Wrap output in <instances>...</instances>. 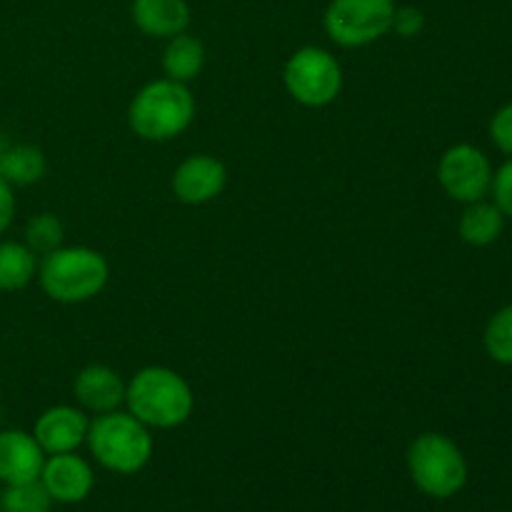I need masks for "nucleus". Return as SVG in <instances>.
Returning <instances> with one entry per match:
<instances>
[{"label": "nucleus", "mask_w": 512, "mask_h": 512, "mask_svg": "<svg viewBox=\"0 0 512 512\" xmlns=\"http://www.w3.org/2000/svg\"><path fill=\"white\" fill-rule=\"evenodd\" d=\"M38 273L35 253L25 243L3 240L0 243V293L25 288Z\"/></svg>", "instance_id": "obj_17"}, {"label": "nucleus", "mask_w": 512, "mask_h": 512, "mask_svg": "<svg viewBox=\"0 0 512 512\" xmlns=\"http://www.w3.org/2000/svg\"><path fill=\"white\" fill-rule=\"evenodd\" d=\"M438 180L445 193L458 203H478L490 193L493 168L485 153L475 145L460 143L443 153L438 163Z\"/></svg>", "instance_id": "obj_8"}, {"label": "nucleus", "mask_w": 512, "mask_h": 512, "mask_svg": "<svg viewBox=\"0 0 512 512\" xmlns=\"http://www.w3.org/2000/svg\"><path fill=\"white\" fill-rule=\"evenodd\" d=\"M493 198L495 205L503 210V215H510L512 218V158L505 165H500L498 173H493Z\"/></svg>", "instance_id": "obj_22"}, {"label": "nucleus", "mask_w": 512, "mask_h": 512, "mask_svg": "<svg viewBox=\"0 0 512 512\" xmlns=\"http://www.w3.org/2000/svg\"><path fill=\"white\" fill-rule=\"evenodd\" d=\"M40 483L48 490L53 503H83L93 493L95 473L88 460H83L80 455L60 453L45 460Z\"/></svg>", "instance_id": "obj_10"}, {"label": "nucleus", "mask_w": 512, "mask_h": 512, "mask_svg": "<svg viewBox=\"0 0 512 512\" xmlns=\"http://www.w3.org/2000/svg\"><path fill=\"white\" fill-rule=\"evenodd\" d=\"M425 28V15L423 10L415 8V5H403V8H395L393 18V30L403 38H415L420 35V30Z\"/></svg>", "instance_id": "obj_24"}, {"label": "nucleus", "mask_w": 512, "mask_h": 512, "mask_svg": "<svg viewBox=\"0 0 512 512\" xmlns=\"http://www.w3.org/2000/svg\"><path fill=\"white\" fill-rule=\"evenodd\" d=\"M195 120V98L178 80L160 78L143 85L128 108V123L138 138L163 143L183 135Z\"/></svg>", "instance_id": "obj_2"}, {"label": "nucleus", "mask_w": 512, "mask_h": 512, "mask_svg": "<svg viewBox=\"0 0 512 512\" xmlns=\"http://www.w3.org/2000/svg\"><path fill=\"white\" fill-rule=\"evenodd\" d=\"M45 465V453L23 430H0V483L20 485L40 480Z\"/></svg>", "instance_id": "obj_12"}, {"label": "nucleus", "mask_w": 512, "mask_h": 512, "mask_svg": "<svg viewBox=\"0 0 512 512\" xmlns=\"http://www.w3.org/2000/svg\"><path fill=\"white\" fill-rule=\"evenodd\" d=\"M503 225H505L503 210H500L495 203L478 200V203H468V208L463 210L458 223V233L468 245L485 248V245H493L495 240L500 238Z\"/></svg>", "instance_id": "obj_15"}, {"label": "nucleus", "mask_w": 512, "mask_h": 512, "mask_svg": "<svg viewBox=\"0 0 512 512\" xmlns=\"http://www.w3.org/2000/svg\"><path fill=\"white\" fill-rule=\"evenodd\" d=\"M108 278V260L103 258V253L85 245H73V248L60 245L53 253L43 255V263L38 265L40 288L50 300L65 305L93 300L95 295L103 293Z\"/></svg>", "instance_id": "obj_3"}, {"label": "nucleus", "mask_w": 512, "mask_h": 512, "mask_svg": "<svg viewBox=\"0 0 512 512\" xmlns=\"http://www.w3.org/2000/svg\"><path fill=\"white\" fill-rule=\"evenodd\" d=\"M15 218V193L13 185L0 175V235L10 228Z\"/></svg>", "instance_id": "obj_25"}, {"label": "nucleus", "mask_w": 512, "mask_h": 512, "mask_svg": "<svg viewBox=\"0 0 512 512\" xmlns=\"http://www.w3.org/2000/svg\"><path fill=\"white\" fill-rule=\"evenodd\" d=\"M485 350L500 365H512V305L498 310L485 328Z\"/></svg>", "instance_id": "obj_21"}, {"label": "nucleus", "mask_w": 512, "mask_h": 512, "mask_svg": "<svg viewBox=\"0 0 512 512\" xmlns=\"http://www.w3.org/2000/svg\"><path fill=\"white\" fill-rule=\"evenodd\" d=\"M73 393L78 403L90 413H110L125 403V383L118 370L108 365H88L75 375Z\"/></svg>", "instance_id": "obj_13"}, {"label": "nucleus", "mask_w": 512, "mask_h": 512, "mask_svg": "<svg viewBox=\"0 0 512 512\" xmlns=\"http://www.w3.org/2000/svg\"><path fill=\"white\" fill-rule=\"evenodd\" d=\"M283 80L293 100L305 108H325L343 88V70L328 50L305 45L295 50L283 70Z\"/></svg>", "instance_id": "obj_7"}, {"label": "nucleus", "mask_w": 512, "mask_h": 512, "mask_svg": "<svg viewBox=\"0 0 512 512\" xmlns=\"http://www.w3.org/2000/svg\"><path fill=\"white\" fill-rule=\"evenodd\" d=\"M88 428L90 420L83 410L70 408V405H55L35 420L33 438L38 440L45 455L75 453L88 438Z\"/></svg>", "instance_id": "obj_11"}, {"label": "nucleus", "mask_w": 512, "mask_h": 512, "mask_svg": "<svg viewBox=\"0 0 512 512\" xmlns=\"http://www.w3.org/2000/svg\"><path fill=\"white\" fill-rule=\"evenodd\" d=\"M90 455L115 475H135L153 458V435L148 425L135 415L110 410L90 420L88 428Z\"/></svg>", "instance_id": "obj_4"}, {"label": "nucleus", "mask_w": 512, "mask_h": 512, "mask_svg": "<svg viewBox=\"0 0 512 512\" xmlns=\"http://www.w3.org/2000/svg\"><path fill=\"white\" fill-rule=\"evenodd\" d=\"M395 0H330L325 33L340 48H363L393 30Z\"/></svg>", "instance_id": "obj_6"}, {"label": "nucleus", "mask_w": 512, "mask_h": 512, "mask_svg": "<svg viewBox=\"0 0 512 512\" xmlns=\"http://www.w3.org/2000/svg\"><path fill=\"white\" fill-rule=\"evenodd\" d=\"M53 498L40 480L20 485H5L0 493V512H50Z\"/></svg>", "instance_id": "obj_19"}, {"label": "nucleus", "mask_w": 512, "mask_h": 512, "mask_svg": "<svg viewBox=\"0 0 512 512\" xmlns=\"http://www.w3.org/2000/svg\"><path fill=\"white\" fill-rule=\"evenodd\" d=\"M205 65V48L193 35H175L168 40L163 53V70L170 80L188 85L200 75Z\"/></svg>", "instance_id": "obj_16"}, {"label": "nucleus", "mask_w": 512, "mask_h": 512, "mask_svg": "<svg viewBox=\"0 0 512 512\" xmlns=\"http://www.w3.org/2000/svg\"><path fill=\"white\" fill-rule=\"evenodd\" d=\"M228 183V170L213 155H190L175 168L173 193L185 205H205L218 198Z\"/></svg>", "instance_id": "obj_9"}, {"label": "nucleus", "mask_w": 512, "mask_h": 512, "mask_svg": "<svg viewBox=\"0 0 512 512\" xmlns=\"http://www.w3.org/2000/svg\"><path fill=\"white\" fill-rule=\"evenodd\" d=\"M490 138L503 150L505 155H512V103L500 108L490 120Z\"/></svg>", "instance_id": "obj_23"}, {"label": "nucleus", "mask_w": 512, "mask_h": 512, "mask_svg": "<svg viewBox=\"0 0 512 512\" xmlns=\"http://www.w3.org/2000/svg\"><path fill=\"white\" fill-rule=\"evenodd\" d=\"M0 175L10 185H33L45 175V155L35 145H10L0 160Z\"/></svg>", "instance_id": "obj_18"}, {"label": "nucleus", "mask_w": 512, "mask_h": 512, "mask_svg": "<svg viewBox=\"0 0 512 512\" xmlns=\"http://www.w3.org/2000/svg\"><path fill=\"white\" fill-rule=\"evenodd\" d=\"M408 473L428 498L448 500L468 483V463L458 445L440 433H423L408 448Z\"/></svg>", "instance_id": "obj_5"}, {"label": "nucleus", "mask_w": 512, "mask_h": 512, "mask_svg": "<svg viewBox=\"0 0 512 512\" xmlns=\"http://www.w3.org/2000/svg\"><path fill=\"white\" fill-rule=\"evenodd\" d=\"M125 405L143 425L158 430L180 428L195 408V395L188 380L163 365L138 370L125 385Z\"/></svg>", "instance_id": "obj_1"}, {"label": "nucleus", "mask_w": 512, "mask_h": 512, "mask_svg": "<svg viewBox=\"0 0 512 512\" xmlns=\"http://www.w3.org/2000/svg\"><path fill=\"white\" fill-rule=\"evenodd\" d=\"M10 148V143H8V138H5L3 133H0V160H3V155H5V150Z\"/></svg>", "instance_id": "obj_26"}, {"label": "nucleus", "mask_w": 512, "mask_h": 512, "mask_svg": "<svg viewBox=\"0 0 512 512\" xmlns=\"http://www.w3.org/2000/svg\"><path fill=\"white\" fill-rule=\"evenodd\" d=\"M130 15L140 33L150 38H175L190 25V5L185 0H133Z\"/></svg>", "instance_id": "obj_14"}, {"label": "nucleus", "mask_w": 512, "mask_h": 512, "mask_svg": "<svg viewBox=\"0 0 512 512\" xmlns=\"http://www.w3.org/2000/svg\"><path fill=\"white\" fill-rule=\"evenodd\" d=\"M63 223L53 213H38L25 225V245L35 255H48L63 245Z\"/></svg>", "instance_id": "obj_20"}]
</instances>
